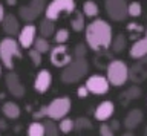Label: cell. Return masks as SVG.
Instances as JSON below:
<instances>
[{"label":"cell","mask_w":147,"mask_h":136,"mask_svg":"<svg viewBox=\"0 0 147 136\" xmlns=\"http://www.w3.org/2000/svg\"><path fill=\"white\" fill-rule=\"evenodd\" d=\"M84 35L87 48H90L95 52H104L112 46V26L103 19L90 21L84 29Z\"/></svg>","instance_id":"cell-1"},{"label":"cell","mask_w":147,"mask_h":136,"mask_svg":"<svg viewBox=\"0 0 147 136\" xmlns=\"http://www.w3.org/2000/svg\"><path fill=\"white\" fill-rule=\"evenodd\" d=\"M22 58V48L14 37H6L0 42V61L6 69L12 70L14 63Z\"/></svg>","instance_id":"cell-2"},{"label":"cell","mask_w":147,"mask_h":136,"mask_svg":"<svg viewBox=\"0 0 147 136\" xmlns=\"http://www.w3.org/2000/svg\"><path fill=\"white\" fill-rule=\"evenodd\" d=\"M89 72V61L86 58H74L71 64L61 70V81L64 84H75Z\"/></svg>","instance_id":"cell-3"},{"label":"cell","mask_w":147,"mask_h":136,"mask_svg":"<svg viewBox=\"0 0 147 136\" xmlns=\"http://www.w3.org/2000/svg\"><path fill=\"white\" fill-rule=\"evenodd\" d=\"M106 78L113 87H121L129 80V66L123 60H112L106 67Z\"/></svg>","instance_id":"cell-4"},{"label":"cell","mask_w":147,"mask_h":136,"mask_svg":"<svg viewBox=\"0 0 147 136\" xmlns=\"http://www.w3.org/2000/svg\"><path fill=\"white\" fill-rule=\"evenodd\" d=\"M75 8H77L75 0H52L51 3H48L45 14H46V19L55 21L64 14H72V12H75L77 11Z\"/></svg>","instance_id":"cell-5"},{"label":"cell","mask_w":147,"mask_h":136,"mask_svg":"<svg viewBox=\"0 0 147 136\" xmlns=\"http://www.w3.org/2000/svg\"><path fill=\"white\" fill-rule=\"evenodd\" d=\"M72 101L69 96H58L54 98L52 101L48 104V118L54 121H60L63 118L67 116V113L71 112Z\"/></svg>","instance_id":"cell-6"},{"label":"cell","mask_w":147,"mask_h":136,"mask_svg":"<svg viewBox=\"0 0 147 136\" xmlns=\"http://www.w3.org/2000/svg\"><path fill=\"white\" fill-rule=\"evenodd\" d=\"M104 9L113 21H124L129 15V3L126 0H104Z\"/></svg>","instance_id":"cell-7"},{"label":"cell","mask_w":147,"mask_h":136,"mask_svg":"<svg viewBox=\"0 0 147 136\" xmlns=\"http://www.w3.org/2000/svg\"><path fill=\"white\" fill-rule=\"evenodd\" d=\"M51 63L55 67H66L72 63V54L66 44H57L51 49Z\"/></svg>","instance_id":"cell-8"},{"label":"cell","mask_w":147,"mask_h":136,"mask_svg":"<svg viewBox=\"0 0 147 136\" xmlns=\"http://www.w3.org/2000/svg\"><path fill=\"white\" fill-rule=\"evenodd\" d=\"M84 86L87 87V90H89V93L100 96V95H106L109 92V86L110 84H109V81L104 75L95 74V75H90L89 78L86 80Z\"/></svg>","instance_id":"cell-9"},{"label":"cell","mask_w":147,"mask_h":136,"mask_svg":"<svg viewBox=\"0 0 147 136\" xmlns=\"http://www.w3.org/2000/svg\"><path fill=\"white\" fill-rule=\"evenodd\" d=\"M5 84H6V89L8 92L12 95L14 98H23L26 93L25 90V86L22 84L20 81V76H18L16 72H8L6 76H5Z\"/></svg>","instance_id":"cell-10"},{"label":"cell","mask_w":147,"mask_h":136,"mask_svg":"<svg viewBox=\"0 0 147 136\" xmlns=\"http://www.w3.org/2000/svg\"><path fill=\"white\" fill-rule=\"evenodd\" d=\"M129 80H132L135 84H140L147 80V57L136 60L132 67H129Z\"/></svg>","instance_id":"cell-11"},{"label":"cell","mask_w":147,"mask_h":136,"mask_svg":"<svg viewBox=\"0 0 147 136\" xmlns=\"http://www.w3.org/2000/svg\"><path fill=\"white\" fill-rule=\"evenodd\" d=\"M35 32H37V29H35V26L34 25H31V23H28L26 26H23V28L20 29V34L17 35L18 37V44H20V48L22 49H31V46L34 44L35 42Z\"/></svg>","instance_id":"cell-12"},{"label":"cell","mask_w":147,"mask_h":136,"mask_svg":"<svg viewBox=\"0 0 147 136\" xmlns=\"http://www.w3.org/2000/svg\"><path fill=\"white\" fill-rule=\"evenodd\" d=\"M51 86H52V74H51L48 69H41L38 74L35 75L34 90L38 93H46Z\"/></svg>","instance_id":"cell-13"},{"label":"cell","mask_w":147,"mask_h":136,"mask_svg":"<svg viewBox=\"0 0 147 136\" xmlns=\"http://www.w3.org/2000/svg\"><path fill=\"white\" fill-rule=\"evenodd\" d=\"M113 113H115V104L112 101H101L95 109L94 116H95L96 121L106 122L107 119H110V118L113 116Z\"/></svg>","instance_id":"cell-14"},{"label":"cell","mask_w":147,"mask_h":136,"mask_svg":"<svg viewBox=\"0 0 147 136\" xmlns=\"http://www.w3.org/2000/svg\"><path fill=\"white\" fill-rule=\"evenodd\" d=\"M142 119H144V113H142L141 109H132V110L127 112L126 118H124L123 121V125L126 130H135L138 125L142 122Z\"/></svg>","instance_id":"cell-15"},{"label":"cell","mask_w":147,"mask_h":136,"mask_svg":"<svg viewBox=\"0 0 147 136\" xmlns=\"http://www.w3.org/2000/svg\"><path fill=\"white\" fill-rule=\"evenodd\" d=\"M2 28H3V32L8 37H16V35L20 34V25H18V20L14 14L5 15V19L2 21Z\"/></svg>","instance_id":"cell-16"},{"label":"cell","mask_w":147,"mask_h":136,"mask_svg":"<svg viewBox=\"0 0 147 136\" xmlns=\"http://www.w3.org/2000/svg\"><path fill=\"white\" fill-rule=\"evenodd\" d=\"M129 55L133 60H140V58L147 57V38L141 37L140 40H136L135 43L132 44L130 51H129Z\"/></svg>","instance_id":"cell-17"},{"label":"cell","mask_w":147,"mask_h":136,"mask_svg":"<svg viewBox=\"0 0 147 136\" xmlns=\"http://www.w3.org/2000/svg\"><path fill=\"white\" fill-rule=\"evenodd\" d=\"M2 113L5 115L6 119H17V118L20 116V107H18V104H16V103L6 101V103H3V106H2Z\"/></svg>","instance_id":"cell-18"},{"label":"cell","mask_w":147,"mask_h":136,"mask_svg":"<svg viewBox=\"0 0 147 136\" xmlns=\"http://www.w3.org/2000/svg\"><path fill=\"white\" fill-rule=\"evenodd\" d=\"M38 32H40V37L43 38H51L55 35V25L52 20L49 19H45L40 21V26H38Z\"/></svg>","instance_id":"cell-19"},{"label":"cell","mask_w":147,"mask_h":136,"mask_svg":"<svg viewBox=\"0 0 147 136\" xmlns=\"http://www.w3.org/2000/svg\"><path fill=\"white\" fill-rule=\"evenodd\" d=\"M141 95H142L141 87H140L138 84H133V86H130L127 90H124L119 98H123L124 101H133V99H138Z\"/></svg>","instance_id":"cell-20"},{"label":"cell","mask_w":147,"mask_h":136,"mask_svg":"<svg viewBox=\"0 0 147 136\" xmlns=\"http://www.w3.org/2000/svg\"><path fill=\"white\" fill-rule=\"evenodd\" d=\"M28 136H46L45 124L41 121H32L28 125Z\"/></svg>","instance_id":"cell-21"},{"label":"cell","mask_w":147,"mask_h":136,"mask_svg":"<svg viewBox=\"0 0 147 136\" xmlns=\"http://www.w3.org/2000/svg\"><path fill=\"white\" fill-rule=\"evenodd\" d=\"M98 12H100V8L94 0H86V2L83 3V14H84L86 17L94 19V17L98 15Z\"/></svg>","instance_id":"cell-22"},{"label":"cell","mask_w":147,"mask_h":136,"mask_svg":"<svg viewBox=\"0 0 147 136\" xmlns=\"http://www.w3.org/2000/svg\"><path fill=\"white\" fill-rule=\"evenodd\" d=\"M112 51L113 52H123L124 49L127 48V37L124 34H118L115 35L113 40H112Z\"/></svg>","instance_id":"cell-23"},{"label":"cell","mask_w":147,"mask_h":136,"mask_svg":"<svg viewBox=\"0 0 147 136\" xmlns=\"http://www.w3.org/2000/svg\"><path fill=\"white\" fill-rule=\"evenodd\" d=\"M71 26L75 32H81L84 29V14L81 11H75L74 12V17L71 20Z\"/></svg>","instance_id":"cell-24"},{"label":"cell","mask_w":147,"mask_h":136,"mask_svg":"<svg viewBox=\"0 0 147 136\" xmlns=\"http://www.w3.org/2000/svg\"><path fill=\"white\" fill-rule=\"evenodd\" d=\"M18 15L22 17V20L28 21V23L34 21L37 17H38L34 11L31 9V6H29V5H25V6H20V8H18Z\"/></svg>","instance_id":"cell-25"},{"label":"cell","mask_w":147,"mask_h":136,"mask_svg":"<svg viewBox=\"0 0 147 136\" xmlns=\"http://www.w3.org/2000/svg\"><path fill=\"white\" fill-rule=\"evenodd\" d=\"M127 32L130 34V38L133 40L135 38V42L136 40H140V35L144 32V28H142V25H140V23H136V21H130V23L127 25Z\"/></svg>","instance_id":"cell-26"},{"label":"cell","mask_w":147,"mask_h":136,"mask_svg":"<svg viewBox=\"0 0 147 136\" xmlns=\"http://www.w3.org/2000/svg\"><path fill=\"white\" fill-rule=\"evenodd\" d=\"M58 129H60V133H71L72 130H75V119H71V118H63L60 119V124H58Z\"/></svg>","instance_id":"cell-27"},{"label":"cell","mask_w":147,"mask_h":136,"mask_svg":"<svg viewBox=\"0 0 147 136\" xmlns=\"http://www.w3.org/2000/svg\"><path fill=\"white\" fill-rule=\"evenodd\" d=\"M43 124H45L46 136H58V135H60V129H58V125L55 124L54 119H49V118H46V121L43 122Z\"/></svg>","instance_id":"cell-28"},{"label":"cell","mask_w":147,"mask_h":136,"mask_svg":"<svg viewBox=\"0 0 147 136\" xmlns=\"http://www.w3.org/2000/svg\"><path fill=\"white\" fill-rule=\"evenodd\" d=\"M34 49L38 51L40 54H46L51 51V44L48 42V38H43V37H37L35 42H34Z\"/></svg>","instance_id":"cell-29"},{"label":"cell","mask_w":147,"mask_h":136,"mask_svg":"<svg viewBox=\"0 0 147 136\" xmlns=\"http://www.w3.org/2000/svg\"><path fill=\"white\" fill-rule=\"evenodd\" d=\"M92 121L86 116H80L75 119V130L77 131H84V130H92Z\"/></svg>","instance_id":"cell-30"},{"label":"cell","mask_w":147,"mask_h":136,"mask_svg":"<svg viewBox=\"0 0 147 136\" xmlns=\"http://www.w3.org/2000/svg\"><path fill=\"white\" fill-rule=\"evenodd\" d=\"M29 6H31V9L34 11L37 15H41L46 11V6L48 5H46V0H31Z\"/></svg>","instance_id":"cell-31"},{"label":"cell","mask_w":147,"mask_h":136,"mask_svg":"<svg viewBox=\"0 0 147 136\" xmlns=\"http://www.w3.org/2000/svg\"><path fill=\"white\" fill-rule=\"evenodd\" d=\"M69 40V31L66 28H61V29H57L55 31V35H54V42L57 44H64Z\"/></svg>","instance_id":"cell-32"},{"label":"cell","mask_w":147,"mask_h":136,"mask_svg":"<svg viewBox=\"0 0 147 136\" xmlns=\"http://www.w3.org/2000/svg\"><path fill=\"white\" fill-rule=\"evenodd\" d=\"M142 14V6L140 2H132L129 3V15L130 17H140Z\"/></svg>","instance_id":"cell-33"},{"label":"cell","mask_w":147,"mask_h":136,"mask_svg":"<svg viewBox=\"0 0 147 136\" xmlns=\"http://www.w3.org/2000/svg\"><path fill=\"white\" fill-rule=\"evenodd\" d=\"M86 54H87V44L84 43H78L74 48V58H86Z\"/></svg>","instance_id":"cell-34"},{"label":"cell","mask_w":147,"mask_h":136,"mask_svg":"<svg viewBox=\"0 0 147 136\" xmlns=\"http://www.w3.org/2000/svg\"><path fill=\"white\" fill-rule=\"evenodd\" d=\"M28 55H29L31 63H32L35 67H38V66L41 64V60H43V58H41V54H40L38 51H35V49H29V54H28Z\"/></svg>","instance_id":"cell-35"},{"label":"cell","mask_w":147,"mask_h":136,"mask_svg":"<svg viewBox=\"0 0 147 136\" xmlns=\"http://www.w3.org/2000/svg\"><path fill=\"white\" fill-rule=\"evenodd\" d=\"M32 118H34V121H40L43 118H48V106H41L38 110H35L32 113Z\"/></svg>","instance_id":"cell-36"},{"label":"cell","mask_w":147,"mask_h":136,"mask_svg":"<svg viewBox=\"0 0 147 136\" xmlns=\"http://www.w3.org/2000/svg\"><path fill=\"white\" fill-rule=\"evenodd\" d=\"M98 131H100V136H115L113 129L109 124H106V122H103V124L100 125V130Z\"/></svg>","instance_id":"cell-37"},{"label":"cell","mask_w":147,"mask_h":136,"mask_svg":"<svg viewBox=\"0 0 147 136\" xmlns=\"http://www.w3.org/2000/svg\"><path fill=\"white\" fill-rule=\"evenodd\" d=\"M87 95H89V90H87L86 86H80V87L77 89V96L78 98H86Z\"/></svg>","instance_id":"cell-38"},{"label":"cell","mask_w":147,"mask_h":136,"mask_svg":"<svg viewBox=\"0 0 147 136\" xmlns=\"http://www.w3.org/2000/svg\"><path fill=\"white\" fill-rule=\"evenodd\" d=\"M109 125H110V127H112V129H113V131H117V130H119V122H118L117 119L110 121V122H109Z\"/></svg>","instance_id":"cell-39"},{"label":"cell","mask_w":147,"mask_h":136,"mask_svg":"<svg viewBox=\"0 0 147 136\" xmlns=\"http://www.w3.org/2000/svg\"><path fill=\"white\" fill-rule=\"evenodd\" d=\"M5 15H6V14H5V8H3V5H2V3H0V23L3 21Z\"/></svg>","instance_id":"cell-40"},{"label":"cell","mask_w":147,"mask_h":136,"mask_svg":"<svg viewBox=\"0 0 147 136\" xmlns=\"http://www.w3.org/2000/svg\"><path fill=\"white\" fill-rule=\"evenodd\" d=\"M6 129V122H5V119H0V130H5Z\"/></svg>","instance_id":"cell-41"},{"label":"cell","mask_w":147,"mask_h":136,"mask_svg":"<svg viewBox=\"0 0 147 136\" xmlns=\"http://www.w3.org/2000/svg\"><path fill=\"white\" fill-rule=\"evenodd\" d=\"M6 3L9 6H14V5H17V0H6Z\"/></svg>","instance_id":"cell-42"},{"label":"cell","mask_w":147,"mask_h":136,"mask_svg":"<svg viewBox=\"0 0 147 136\" xmlns=\"http://www.w3.org/2000/svg\"><path fill=\"white\" fill-rule=\"evenodd\" d=\"M121 136H135V135H133V133H132V131H130V130H127V131H126V133H123Z\"/></svg>","instance_id":"cell-43"},{"label":"cell","mask_w":147,"mask_h":136,"mask_svg":"<svg viewBox=\"0 0 147 136\" xmlns=\"http://www.w3.org/2000/svg\"><path fill=\"white\" fill-rule=\"evenodd\" d=\"M0 75H2V64H0Z\"/></svg>","instance_id":"cell-44"},{"label":"cell","mask_w":147,"mask_h":136,"mask_svg":"<svg viewBox=\"0 0 147 136\" xmlns=\"http://www.w3.org/2000/svg\"><path fill=\"white\" fill-rule=\"evenodd\" d=\"M146 38H147V26H146Z\"/></svg>","instance_id":"cell-45"}]
</instances>
